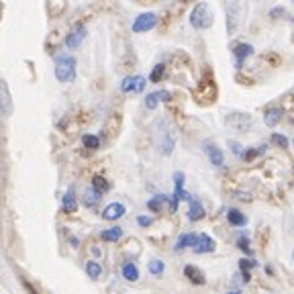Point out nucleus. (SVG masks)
I'll return each instance as SVG.
<instances>
[{
  "label": "nucleus",
  "instance_id": "obj_1",
  "mask_svg": "<svg viewBox=\"0 0 294 294\" xmlns=\"http://www.w3.org/2000/svg\"><path fill=\"white\" fill-rule=\"evenodd\" d=\"M213 23H215L213 7L209 3H198L190 13V25L198 31H204V29H211Z\"/></svg>",
  "mask_w": 294,
  "mask_h": 294
},
{
  "label": "nucleus",
  "instance_id": "obj_2",
  "mask_svg": "<svg viewBox=\"0 0 294 294\" xmlns=\"http://www.w3.org/2000/svg\"><path fill=\"white\" fill-rule=\"evenodd\" d=\"M55 78L62 84H70L76 80V57L74 55H62L55 62Z\"/></svg>",
  "mask_w": 294,
  "mask_h": 294
},
{
  "label": "nucleus",
  "instance_id": "obj_3",
  "mask_svg": "<svg viewBox=\"0 0 294 294\" xmlns=\"http://www.w3.org/2000/svg\"><path fill=\"white\" fill-rule=\"evenodd\" d=\"M158 15L156 13H141L135 21H133V33H150L152 29H156L158 25Z\"/></svg>",
  "mask_w": 294,
  "mask_h": 294
},
{
  "label": "nucleus",
  "instance_id": "obj_4",
  "mask_svg": "<svg viewBox=\"0 0 294 294\" xmlns=\"http://www.w3.org/2000/svg\"><path fill=\"white\" fill-rule=\"evenodd\" d=\"M180 200H190V194L184 192V174L182 172H176L174 174V196H172V204H170V211L176 213L178 211V202Z\"/></svg>",
  "mask_w": 294,
  "mask_h": 294
},
{
  "label": "nucleus",
  "instance_id": "obj_5",
  "mask_svg": "<svg viewBox=\"0 0 294 294\" xmlns=\"http://www.w3.org/2000/svg\"><path fill=\"white\" fill-rule=\"evenodd\" d=\"M145 84H147V80L143 76H127L121 82V92L123 94H141L145 90Z\"/></svg>",
  "mask_w": 294,
  "mask_h": 294
},
{
  "label": "nucleus",
  "instance_id": "obj_6",
  "mask_svg": "<svg viewBox=\"0 0 294 294\" xmlns=\"http://www.w3.org/2000/svg\"><path fill=\"white\" fill-rule=\"evenodd\" d=\"M251 123H253V119H251V114H247V112L235 110V112H229V114H227V125H229L231 129H235V131H247V129L251 127Z\"/></svg>",
  "mask_w": 294,
  "mask_h": 294
},
{
  "label": "nucleus",
  "instance_id": "obj_7",
  "mask_svg": "<svg viewBox=\"0 0 294 294\" xmlns=\"http://www.w3.org/2000/svg\"><path fill=\"white\" fill-rule=\"evenodd\" d=\"M84 37H86V27H84L82 23H78V25L68 33V37H66V47H68V49H78V47L82 45Z\"/></svg>",
  "mask_w": 294,
  "mask_h": 294
},
{
  "label": "nucleus",
  "instance_id": "obj_8",
  "mask_svg": "<svg viewBox=\"0 0 294 294\" xmlns=\"http://www.w3.org/2000/svg\"><path fill=\"white\" fill-rule=\"evenodd\" d=\"M253 45H249V43H235L233 45V55H235V66L237 68H241L243 66V62L247 60V57H251L253 55Z\"/></svg>",
  "mask_w": 294,
  "mask_h": 294
},
{
  "label": "nucleus",
  "instance_id": "obj_9",
  "mask_svg": "<svg viewBox=\"0 0 294 294\" xmlns=\"http://www.w3.org/2000/svg\"><path fill=\"white\" fill-rule=\"evenodd\" d=\"M204 154L209 156V160H211L213 166L221 168V166L225 164V156H223V152H221V147H217L213 141H207V143H204Z\"/></svg>",
  "mask_w": 294,
  "mask_h": 294
},
{
  "label": "nucleus",
  "instance_id": "obj_10",
  "mask_svg": "<svg viewBox=\"0 0 294 294\" xmlns=\"http://www.w3.org/2000/svg\"><path fill=\"white\" fill-rule=\"evenodd\" d=\"M168 100H172V94H170V92H166V90L150 92V94H147V98H145V106L150 108V110H156L160 102H168Z\"/></svg>",
  "mask_w": 294,
  "mask_h": 294
},
{
  "label": "nucleus",
  "instance_id": "obj_11",
  "mask_svg": "<svg viewBox=\"0 0 294 294\" xmlns=\"http://www.w3.org/2000/svg\"><path fill=\"white\" fill-rule=\"evenodd\" d=\"M215 239H211L207 233H200L198 235V239H196V245H194V251L196 253H211V251H215Z\"/></svg>",
  "mask_w": 294,
  "mask_h": 294
},
{
  "label": "nucleus",
  "instance_id": "obj_12",
  "mask_svg": "<svg viewBox=\"0 0 294 294\" xmlns=\"http://www.w3.org/2000/svg\"><path fill=\"white\" fill-rule=\"evenodd\" d=\"M125 215V207L121 204V202H110L104 211H102V219L104 221H116V219H121Z\"/></svg>",
  "mask_w": 294,
  "mask_h": 294
},
{
  "label": "nucleus",
  "instance_id": "obj_13",
  "mask_svg": "<svg viewBox=\"0 0 294 294\" xmlns=\"http://www.w3.org/2000/svg\"><path fill=\"white\" fill-rule=\"evenodd\" d=\"M0 92H3V116H11L13 114V98H11L7 82L0 84Z\"/></svg>",
  "mask_w": 294,
  "mask_h": 294
},
{
  "label": "nucleus",
  "instance_id": "obj_14",
  "mask_svg": "<svg viewBox=\"0 0 294 294\" xmlns=\"http://www.w3.org/2000/svg\"><path fill=\"white\" fill-rule=\"evenodd\" d=\"M190 209H188V219L190 221H200V219H204V207L200 204V200H196L194 196H190Z\"/></svg>",
  "mask_w": 294,
  "mask_h": 294
},
{
  "label": "nucleus",
  "instance_id": "obj_15",
  "mask_svg": "<svg viewBox=\"0 0 294 294\" xmlns=\"http://www.w3.org/2000/svg\"><path fill=\"white\" fill-rule=\"evenodd\" d=\"M282 108L280 106H272V108H268L266 112H263V123L268 125V127H276L280 121H282Z\"/></svg>",
  "mask_w": 294,
  "mask_h": 294
},
{
  "label": "nucleus",
  "instance_id": "obj_16",
  "mask_svg": "<svg viewBox=\"0 0 294 294\" xmlns=\"http://www.w3.org/2000/svg\"><path fill=\"white\" fill-rule=\"evenodd\" d=\"M62 207H64V211H66V213H76V211H78V202H76V194H74V188H70V190L64 194Z\"/></svg>",
  "mask_w": 294,
  "mask_h": 294
},
{
  "label": "nucleus",
  "instance_id": "obj_17",
  "mask_svg": "<svg viewBox=\"0 0 294 294\" xmlns=\"http://www.w3.org/2000/svg\"><path fill=\"white\" fill-rule=\"evenodd\" d=\"M196 239H198V235L196 233H186V235H180L178 237V241H176V251H180V249H184V247H194L196 245Z\"/></svg>",
  "mask_w": 294,
  "mask_h": 294
},
{
  "label": "nucleus",
  "instance_id": "obj_18",
  "mask_svg": "<svg viewBox=\"0 0 294 294\" xmlns=\"http://www.w3.org/2000/svg\"><path fill=\"white\" fill-rule=\"evenodd\" d=\"M184 276L192 282V284H204L207 280H204V274L200 272V270H196L194 266H186L184 268Z\"/></svg>",
  "mask_w": 294,
  "mask_h": 294
},
{
  "label": "nucleus",
  "instance_id": "obj_19",
  "mask_svg": "<svg viewBox=\"0 0 294 294\" xmlns=\"http://www.w3.org/2000/svg\"><path fill=\"white\" fill-rule=\"evenodd\" d=\"M168 200H170V198H168L166 194H156L152 200H147V209H150L152 213H160Z\"/></svg>",
  "mask_w": 294,
  "mask_h": 294
},
{
  "label": "nucleus",
  "instance_id": "obj_20",
  "mask_svg": "<svg viewBox=\"0 0 294 294\" xmlns=\"http://www.w3.org/2000/svg\"><path fill=\"white\" fill-rule=\"evenodd\" d=\"M227 219H229V223L235 225V227H243V225H247V217H245L241 211H237V209H229Z\"/></svg>",
  "mask_w": 294,
  "mask_h": 294
},
{
  "label": "nucleus",
  "instance_id": "obj_21",
  "mask_svg": "<svg viewBox=\"0 0 294 294\" xmlns=\"http://www.w3.org/2000/svg\"><path fill=\"white\" fill-rule=\"evenodd\" d=\"M266 150H268V145H266V143H263V145H257V147H249V150H245V152H243V158H241V160L251 162L253 158L263 156V154H266Z\"/></svg>",
  "mask_w": 294,
  "mask_h": 294
},
{
  "label": "nucleus",
  "instance_id": "obj_22",
  "mask_svg": "<svg viewBox=\"0 0 294 294\" xmlns=\"http://www.w3.org/2000/svg\"><path fill=\"white\" fill-rule=\"evenodd\" d=\"M100 196H102V192H98L94 186H90V188L84 192V204H86V207H94V204L100 200Z\"/></svg>",
  "mask_w": 294,
  "mask_h": 294
},
{
  "label": "nucleus",
  "instance_id": "obj_23",
  "mask_svg": "<svg viewBox=\"0 0 294 294\" xmlns=\"http://www.w3.org/2000/svg\"><path fill=\"white\" fill-rule=\"evenodd\" d=\"M123 278H125L127 282H137V280H139V270H137V266H135V263H125V266H123Z\"/></svg>",
  "mask_w": 294,
  "mask_h": 294
},
{
  "label": "nucleus",
  "instance_id": "obj_24",
  "mask_svg": "<svg viewBox=\"0 0 294 294\" xmlns=\"http://www.w3.org/2000/svg\"><path fill=\"white\" fill-rule=\"evenodd\" d=\"M123 237V229L121 227H112V229H106L100 233V239L102 241H119Z\"/></svg>",
  "mask_w": 294,
  "mask_h": 294
},
{
  "label": "nucleus",
  "instance_id": "obj_25",
  "mask_svg": "<svg viewBox=\"0 0 294 294\" xmlns=\"http://www.w3.org/2000/svg\"><path fill=\"white\" fill-rule=\"evenodd\" d=\"M82 143H84V147H88V150H98L100 147V139L96 135H90V133L82 135Z\"/></svg>",
  "mask_w": 294,
  "mask_h": 294
},
{
  "label": "nucleus",
  "instance_id": "obj_26",
  "mask_svg": "<svg viewBox=\"0 0 294 294\" xmlns=\"http://www.w3.org/2000/svg\"><path fill=\"white\" fill-rule=\"evenodd\" d=\"M164 76H166V66H164V64H158V66L154 68V72L150 74V82L158 84V82H162Z\"/></svg>",
  "mask_w": 294,
  "mask_h": 294
},
{
  "label": "nucleus",
  "instance_id": "obj_27",
  "mask_svg": "<svg viewBox=\"0 0 294 294\" xmlns=\"http://www.w3.org/2000/svg\"><path fill=\"white\" fill-rule=\"evenodd\" d=\"M92 186H94L98 192H102V194L110 190V184H108L106 178H102V176H94V178H92Z\"/></svg>",
  "mask_w": 294,
  "mask_h": 294
},
{
  "label": "nucleus",
  "instance_id": "obj_28",
  "mask_svg": "<svg viewBox=\"0 0 294 294\" xmlns=\"http://www.w3.org/2000/svg\"><path fill=\"white\" fill-rule=\"evenodd\" d=\"M64 9H66V0H49V13H51L53 17L62 15Z\"/></svg>",
  "mask_w": 294,
  "mask_h": 294
},
{
  "label": "nucleus",
  "instance_id": "obj_29",
  "mask_svg": "<svg viewBox=\"0 0 294 294\" xmlns=\"http://www.w3.org/2000/svg\"><path fill=\"white\" fill-rule=\"evenodd\" d=\"M86 272H88V276L90 278H100V274H102V268H100V263L98 261H88L86 263Z\"/></svg>",
  "mask_w": 294,
  "mask_h": 294
},
{
  "label": "nucleus",
  "instance_id": "obj_30",
  "mask_svg": "<svg viewBox=\"0 0 294 294\" xmlns=\"http://www.w3.org/2000/svg\"><path fill=\"white\" fill-rule=\"evenodd\" d=\"M150 272H152L154 276H162V274H164V261L152 259V261H150Z\"/></svg>",
  "mask_w": 294,
  "mask_h": 294
},
{
  "label": "nucleus",
  "instance_id": "obj_31",
  "mask_svg": "<svg viewBox=\"0 0 294 294\" xmlns=\"http://www.w3.org/2000/svg\"><path fill=\"white\" fill-rule=\"evenodd\" d=\"M272 141H274L276 145H280V147H288V139H286L284 135H280V133H274V135H272Z\"/></svg>",
  "mask_w": 294,
  "mask_h": 294
},
{
  "label": "nucleus",
  "instance_id": "obj_32",
  "mask_svg": "<svg viewBox=\"0 0 294 294\" xmlns=\"http://www.w3.org/2000/svg\"><path fill=\"white\" fill-rule=\"evenodd\" d=\"M237 245H239L241 251L251 253V247H249V239H247V237H239V239H237Z\"/></svg>",
  "mask_w": 294,
  "mask_h": 294
},
{
  "label": "nucleus",
  "instance_id": "obj_33",
  "mask_svg": "<svg viewBox=\"0 0 294 294\" xmlns=\"http://www.w3.org/2000/svg\"><path fill=\"white\" fill-rule=\"evenodd\" d=\"M255 266H257V261H253V259H241V261H239L241 272H249V270L255 268Z\"/></svg>",
  "mask_w": 294,
  "mask_h": 294
},
{
  "label": "nucleus",
  "instance_id": "obj_34",
  "mask_svg": "<svg viewBox=\"0 0 294 294\" xmlns=\"http://www.w3.org/2000/svg\"><path fill=\"white\" fill-rule=\"evenodd\" d=\"M229 147L233 150V154H235L237 158H243V152H245V150H243V147H241L237 141H229Z\"/></svg>",
  "mask_w": 294,
  "mask_h": 294
},
{
  "label": "nucleus",
  "instance_id": "obj_35",
  "mask_svg": "<svg viewBox=\"0 0 294 294\" xmlns=\"http://www.w3.org/2000/svg\"><path fill=\"white\" fill-rule=\"evenodd\" d=\"M137 223H139L141 227H150V225H152V219L145 217V215H141V217H137Z\"/></svg>",
  "mask_w": 294,
  "mask_h": 294
},
{
  "label": "nucleus",
  "instance_id": "obj_36",
  "mask_svg": "<svg viewBox=\"0 0 294 294\" xmlns=\"http://www.w3.org/2000/svg\"><path fill=\"white\" fill-rule=\"evenodd\" d=\"M270 17H272V19H276V17H286V11H284V9H272V11H270Z\"/></svg>",
  "mask_w": 294,
  "mask_h": 294
},
{
  "label": "nucleus",
  "instance_id": "obj_37",
  "mask_svg": "<svg viewBox=\"0 0 294 294\" xmlns=\"http://www.w3.org/2000/svg\"><path fill=\"white\" fill-rule=\"evenodd\" d=\"M25 288H27V290H29V292H31V294H37V290H33V288H31V284H29V282H25Z\"/></svg>",
  "mask_w": 294,
  "mask_h": 294
},
{
  "label": "nucleus",
  "instance_id": "obj_38",
  "mask_svg": "<svg viewBox=\"0 0 294 294\" xmlns=\"http://www.w3.org/2000/svg\"><path fill=\"white\" fill-rule=\"evenodd\" d=\"M229 294H237V292H229Z\"/></svg>",
  "mask_w": 294,
  "mask_h": 294
},
{
  "label": "nucleus",
  "instance_id": "obj_39",
  "mask_svg": "<svg viewBox=\"0 0 294 294\" xmlns=\"http://www.w3.org/2000/svg\"><path fill=\"white\" fill-rule=\"evenodd\" d=\"M292 259H294V251H292Z\"/></svg>",
  "mask_w": 294,
  "mask_h": 294
},
{
  "label": "nucleus",
  "instance_id": "obj_40",
  "mask_svg": "<svg viewBox=\"0 0 294 294\" xmlns=\"http://www.w3.org/2000/svg\"><path fill=\"white\" fill-rule=\"evenodd\" d=\"M182 3H186V0H182Z\"/></svg>",
  "mask_w": 294,
  "mask_h": 294
},
{
  "label": "nucleus",
  "instance_id": "obj_41",
  "mask_svg": "<svg viewBox=\"0 0 294 294\" xmlns=\"http://www.w3.org/2000/svg\"><path fill=\"white\" fill-rule=\"evenodd\" d=\"M292 145H294V141H292Z\"/></svg>",
  "mask_w": 294,
  "mask_h": 294
},
{
  "label": "nucleus",
  "instance_id": "obj_42",
  "mask_svg": "<svg viewBox=\"0 0 294 294\" xmlns=\"http://www.w3.org/2000/svg\"><path fill=\"white\" fill-rule=\"evenodd\" d=\"M292 3H294V0H292Z\"/></svg>",
  "mask_w": 294,
  "mask_h": 294
}]
</instances>
